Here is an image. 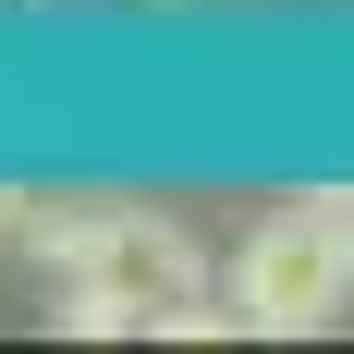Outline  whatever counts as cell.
Segmentation results:
<instances>
[{
	"instance_id": "obj_3",
	"label": "cell",
	"mask_w": 354,
	"mask_h": 354,
	"mask_svg": "<svg viewBox=\"0 0 354 354\" xmlns=\"http://www.w3.org/2000/svg\"><path fill=\"white\" fill-rule=\"evenodd\" d=\"M25 220H37V196H12V183H0V245H25Z\"/></svg>"
},
{
	"instance_id": "obj_1",
	"label": "cell",
	"mask_w": 354,
	"mask_h": 354,
	"mask_svg": "<svg viewBox=\"0 0 354 354\" xmlns=\"http://www.w3.org/2000/svg\"><path fill=\"white\" fill-rule=\"evenodd\" d=\"M25 257H49L73 293L122 306L135 330H171V306H196V293H208V257H196V232H183V220H159V208H110V196L37 208V220H25Z\"/></svg>"
},
{
	"instance_id": "obj_2",
	"label": "cell",
	"mask_w": 354,
	"mask_h": 354,
	"mask_svg": "<svg viewBox=\"0 0 354 354\" xmlns=\"http://www.w3.org/2000/svg\"><path fill=\"white\" fill-rule=\"evenodd\" d=\"M232 306H245V330H269V342L330 330L354 306V196H293V208H269L245 232V257H232Z\"/></svg>"
},
{
	"instance_id": "obj_4",
	"label": "cell",
	"mask_w": 354,
	"mask_h": 354,
	"mask_svg": "<svg viewBox=\"0 0 354 354\" xmlns=\"http://www.w3.org/2000/svg\"><path fill=\"white\" fill-rule=\"evenodd\" d=\"M135 12H208V0H135Z\"/></svg>"
}]
</instances>
